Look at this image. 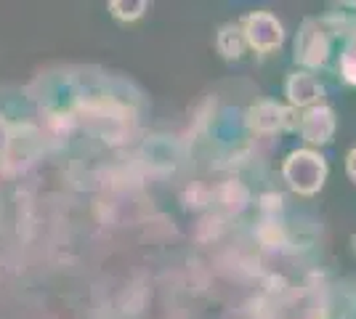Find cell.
<instances>
[{"mask_svg":"<svg viewBox=\"0 0 356 319\" xmlns=\"http://www.w3.org/2000/svg\"><path fill=\"white\" fill-rule=\"evenodd\" d=\"M346 173H348V179L356 183V147L346 154Z\"/></svg>","mask_w":356,"mask_h":319,"instance_id":"13","label":"cell"},{"mask_svg":"<svg viewBox=\"0 0 356 319\" xmlns=\"http://www.w3.org/2000/svg\"><path fill=\"white\" fill-rule=\"evenodd\" d=\"M149 3L147 0H112L109 3V14L118 22H138L141 16L147 14Z\"/></svg>","mask_w":356,"mask_h":319,"instance_id":"10","label":"cell"},{"mask_svg":"<svg viewBox=\"0 0 356 319\" xmlns=\"http://www.w3.org/2000/svg\"><path fill=\"white\" fill-rule=\"evenodd\" d=\"M330 48H332V35L327 30L325 19L306 16L296 35V61L306 67V72L319 69L330 61Z\"/></svg>","mask_w":356,"mask_h":319,"instance_id":"2","label":"cell"},{"mask_svg":"<svg viewBox=\"0 0 356 319\" xmlns=\"http://www.w3.org/2000/svg\"><path fill=\"white\" fill-rule=\"evenodd\" d=\"M239 30L245 35L248 48L255 54H274L284 43V27L282 22L271 11H252L239 22Z\"/></svg>","mask_w":356,"mask_h":319,"instance_id":"4","label":"cell"},{"mask_svg":"<svg viewBox=\"0 0 356 319\" xmlns=\"http://www.w3.org/2000/svg\"><path fill=\"white\" fill-rule=\"evenodd\" d=\"M255 237H258V243L268 247V250H277V247H282L287 245V234H284L282 224H277V218H264L258 227H255Z\"/></svg>","mask_w":356,"mask_h":319,"instance_id":"9","label":"cell"},{"mask_svg":"<svg viewBox=\"0 0 356 319\" xmlns=\"http://www.w3.org/2000/svg\"><path fill=\"white\" fill-rule=\"evenodd\" d=\"M338 72H341L343 83L346 85H354L356 88V40H348L338 61Z\"/></svg>","mask_w":356,"mask_h":319,"instance_id":"11","label":"cell"},{"mask_svg":"<svg viewBox=\"0 0 356 319\" xmlns=\"http://www.w3.org/2000/svg\"><path fill=\"white\" fill-rule=\"evenodd\" d=\"M245 122L252 133L271 136V133H282V131H298L300 125V112L271 99H261L245 112Z\"/></svg>","mask_w":356,"mask_h":319,"instance_id":"3","label":"cell"},{"mask_svg":"<svg viewBox=\"0 0 356 319\" xmlns=\"http://www.w3.org/2000/svg\"><path fill=\"white\" fill-rule=\"evenodd\" d=\"M284 96H287V106H293L298 112H306L312 106L322 104L325 88H322V83L312 72L300 69V72L287 75V80H284Z\"/></svg>","mask_w":356,"mask_h":319,"instance_id":"6","label":"cell"},{"mask_svg":"<svg viewBox=\"0 0 356 319\" xmlns=\"http://www.w3.org/2000/svg\"><path fill=\"white\" fill-rule=\"evenodd\" d=\"M218 199H221V205L226 211L232 213H239L248 208V202H250V192H248V186L239 181H226L221 183V189H218Z\"/></svg>","mask_w":356,"mask_h":319,"instance_id":"8","label":"cell"},{"mask_svg":"<svg viewBox=\"0 0 356 319\" xmlns=\"http://www.w3.org/2000/svg\"><path fill=\"white\" fill-rule=\"evenodd\" d=\"M327 173H330L327 160L316 149H309V147L293 149L282 163V179L300 197L319 195L327 181Z\"/></svg>","mask_w":356,"mask_h":319,"instance_id":"1","label":"cell"},{"mask_svg":"<svg viewBox=\"0 0 356 319\" xmlns=\"http://www.w3.org/2000/svg\"><path fill=\"white\" fill-rule=\"evenodd\" d=\"M335 128H338V120H335L332 106L319 104V106L306 109V112H300L298 133L309 144V149H312V147H325V144H330L332 136H335Z\"/></svg>","mask_w":356,"mask_h":319,"instance_id":"5","label":"cell"},{"mask_svg":"<svg viewBox=\"0 0 356 319\" xmlns=\"http://www.w3.org/2000/svg\"><path fill=\"white\" fill-rule=\"evenodd\" d=\"M11 144V133H8V125L0 120V152H6Z\"/></svg>","mask_w":356,"mask_h":319,"instance_id":"14","label":"cell"},{"mask_svg":"<svg viewBox=\"0 0 356 319\" xmlns=\"http://www.w3.org/2000/svg\"><path fill=\"white\" fill-rule=\"evenodd\" d=\"M351 245H354V253H356V234H354V240H351Z\"/></svg>","mask_w":356,"mask_h":319,"instance_id":"15","label":"cell"},{"mask_svg":"<svg viewBox=\"0 0 356 319\" xmlns=\"http://www.w3.org/2000/svg\"><path fill=\"white\" fill-rule=\"evenodd\" d=\"M258 208L264 213V218H277V213L282 211V195L277 192H266L258 197Z\"/></svg>","mask_w":356,"mask_h":319,"instance_id":"12","label":"cell"},{"mask_svg":"<svg viewBox=\"0 0 356 319\" xmlns=\"http://www.w3.org/2000/svg\"><path fill=\"white\" fill-rule=\"evenodd\" d=\"M216 48L226 61H239L248 51L245 35L239 30V24H223L216 35Z\"/></svg>","mask_w":356,"mask_h":319,"instance_id":"7","label":"cell"}]
</instances>
